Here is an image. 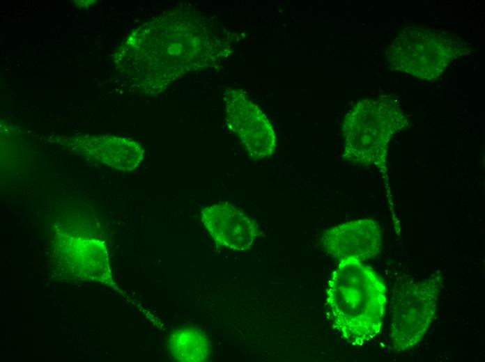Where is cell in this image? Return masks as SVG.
I'll return each mask as SVG.
<instances>
[{
  "label": "cell",
  "mask_w": 485,
  "mask_h": 362,
  "mask_svg": "<svg viewBox=\"0 0 485 362\" xmlns=\"http://www.w3.org/2000/svg\"><path fill=\"white\" fill-rule=\"evenodd\" d=\"M227 45L207 15L192 6L167 10L124 40L116 63L128 85L158 94L187 73L215 66Z\"/></svg>",
  "instance_id": "1"
},
{
  "label": "cell",
  "mask_w": 485,
  "mask_h": 362,
  "mask_svg": "<svg viewBox=\"0 0 485 362\" xmlns=\"http://www.w3.org/2000/svg\"><path fill=\"white\" fill-rule=\"evenodd\" d=\"M326 308L333 329L347 343L363 346L381 331L387 290L380 276L363 262H339L326 288Z\"/></svg>",
  "instance_id": "2"
},
{
  "label": "cell",
  "mask_w": 485,
  "mask_h": 362,
  "mask_svg": "<svg viewBox=\"0 0 485 362\" xmlns=\"http://www.w3.org/2000/svg\"><path fill=\"white\" fill-rule=\"evenodd\" d=\"M406 124L399 103L391 96L359 101L343 122V157L353 164L375 167L385 173L390 141Z\"/></svg>",
  "instance_id": "3"
},
{
  "label": "cell",
  "mask_w": 485,
  "mask_h": 362,
  "mask_svg": "<svg viewBox=\"0 0 485 362\" xmlns=\"http://www.w3.org/2000/svg\"><path fill=\"white\" fill-rule=\"evenodd\" d=\"M465 52V44L454 34L414 26L398 34L388 47L387 55L392 69L434 80Z\"/></svg>",
  "instance_id": "4"
},
{
  "label": "cell",
  "mask_w": 485,
  "mask_h": 362,
  "mask_svg": "<svg viewBox=\"0 0 485 362\" xmlns=\"http://www.w3.org/2000/svg\"><path fill=\"white\" fill-rule=\"evenodd\" d=\"M442 274L408 279L396 288L392 297L390 338L397 353L415 348L431 328L438 310Z\"/></svg>",
  "instance_id": "5"
},
{
  "label": "cell",
  "mask_w": 485,
  "mask_h": 362,
  "mask_svg": "<svg viewBox=\"0 0 485 362\" xmlns=\"http://www.w3.org/2000/svg\"><path fill=\"white\" fill-rule=\"evenodd\" d=\"M223 101L226 126L239 139L249 155L254 159L270 157L275 150L277 139L265 113L240 90L226 89Z\"/></svg>",
  "instance_id": "6"
},
{
  "label": "cell",
  "mask_w": 485,
  "mask_h": 362,
  "mask_svg": "<svg viewBox=\"0 0 485 362\" xmlns=\"http://www.w3.org/2000/svg\"><path fill=\"white\" fill-rule=\"evenodd\" d=\"M324 251L339 262H364L376 257L382 246L380 224L371 219L342 223L327 230L321 239Z\"/></svg>",
  "instance_id": "7"
},
{
  "label": "cell",
  "mask_w": 485,
  "mask_h": 362,
  "mask_svg": "<svg viewBox=\"0 0 485 362\" xmlns=\"http://www.w3.org/2000/svg\"><path fill=\"white\" fill-rule=\"evenodd\" d=\"M58 143L85 159L124 172L135 170L144 160L145 155L141 143L113 135L60 137Z\"/></svg>",
  "instance_id": "8"
},
{
  "label": "cell",
  "mask_w": 485,
  "mask_h": 362,
  "mask_svg": "<svg viewBox=\"0 0 485 362\" xmlns=\"http://www.w3.org/2000/svg\"><path fill=\"white\" fill-rule=\"evenodd\" d=\"M201 220L217 244L233 251L249 250L260 235L258 223L228 202L204 207Z\"/></svg>",
  "instance_id": "9"
},
{
  "label": "cell",
  "mask_w": 485,
  "mask_h": 362,
  "mask_svg": "<svg viewBox=\"0 0 485 362\" xmlns=\"http://www.w3.org/2000/svg\"><path fill=\"white\" fill-rule=\"evenodd\" d=\"M173 357L181 362H202L207 361L211 353L208 338L201 330L181 328L172 333L169 343Z\"/></svg>",
  "instance_id": "10"
}]
</instances>
